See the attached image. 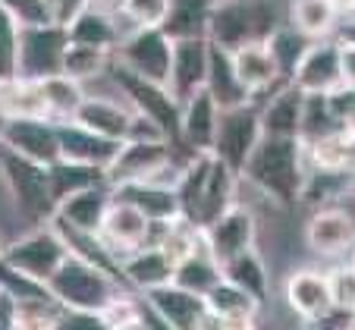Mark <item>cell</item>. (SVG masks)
Listing matches in <instances>:
<instances>
[{"instance_id":"cell-9","label":"cell","mask_w":355,"mask_h":330,"mask_svg":"<svg viewBox=\"0 0 355 330\" xmlns=\"http://www.w3.org/2000/svg\"><path fill=\"white\" fill-rule=\"evenodd\" d=\"M114 73L135 114L155 120L167 132L170 141H180V101L173 98V92L164 82L141 79V76H135L132 69L120 67V63H114Z\"/></svg>"},{"instance_id":"cell-47","label":"cell","mask_w":355,"mask_h":330,"mask_svg":"<svg viewBox=\"0 0 355 330\" xmlns=\"http://www.w3.org/2000/svg\"><path fill=\"white\" fill-rule=\"evenodd\" d=\"M94 0H51V10H54V22H63L67 26L69 19L82 13L85 7H92Z\"/></svg>"},{"instance_id":"cell-40","label":"cell","mask_w":355,"mask_h":330,"mask_svg":"<svg viewBox=\"0 0 355 330\" xmlns=\"http://www.w3.org/2000/svg\"><path fill=\"white\" fill-rule=\"evenodd\" d=\"M107 51L104 47H94V44H85V41H69L67 51H63V67L60 73L73 76L76 82H85V79H94L101 69L107 67Z\"/></svg>"},{"instance_id":"cell-24","label":"cell","mask_w":355,"mask_h":330,"mask_svg":"<svg viewBox=\"0 0 355 330\" xmlns=\"http://www.w3.org/2000/svg\"><path fill=\"white\" fill-rule=\"evenodd\" d=\"M208 302V324H220V327H248L255 321L258 299L248 296L245 290H239L236 283L220 280L214 290L205 296Z\"/></svg>"},{"instance_id":"cell-14","label":"cell","mask_w":355,"mask_h":330,"mask_svg":"<svg viewBox=\"0 0 355 330\" xmlns=\"http://www.w3.org/2000/svg\"><path fill=\"white\" fill-rule=\"evenodd\" d=\"M208 57L211 41L208 38H176L173 41V60H170L167 88L176 101H189L198 88H205L208 79Z\"/></svg>"},{"instance_id":"cell-52","label":"cell","mask_w":355,"mask_h":330,"mask_svg":"<svg viewBox=\"0 0 355 330\" xmlns=\"http://www.w3.org/2000/svg\"><path fill=\"white\" fill-rule=\"evenodd\" d=\"M3 126H7V116L0 114V132H3Z\"/></svg>"},{"instance_id":"cell-8","label":"cell","mask_w":355,"mask_h":330,"mask_svg":"<svg viewBox=\"0 0 355 330\" xmlns=\"http://www.w3.org/2000/svg\"><path fill=\"white\" fill-rule=\"evenodd\" d=\"M170 60H173V38L164 28H132L116 44L114 63L132 69L135 76L167 85Z\"/></svg>"},{"instance_id":"cell-25","label":"cell","mask_w":355,"mask_h":330,"mask_svg":"<svg viewBox=\"0 0 355 330\" xmlns=\"http://www.w3.org/2000/svg\"><path fill=\"white\" fill-rule=\"evenodd\" d=\"M132 116H135V110L123 107L120 101L85 94L73 120L82 123V126H88L92 132H101V135H107V139H114V141H123L129 135V123H132Z\"/></svg>"},{"instance_id":"cell-31","label":"cell","mask_w":355,"mask_h":330,"mask_svg":"<svg viewBox=\"0 0 355 330\" xmlns=\"http://www.w3.org/2000/svg\"><path fill=\"white\" fill-rule=\"evenodd\" d=\"M233 196H236V173L214 155L211 170H208V182H205V192H201V202L192 214V223L208 227L220 211H227L233 205Z\"/></svg>"},{"instance_id":"cell-16","label":"cell","mask_w":355,"mask_h":330,"mask_svg":"<svg viewBox=\"0 0 355 330\" xmlns=\"http://www.w3.org/2000/svg\"><path fill=\"white\" fill-rule=\"evenodd\" d=\"M57 139H60V157L76 164H88V167H107L114 161L120 141L107 139L101 132H92L88 126L76 120H60L57 123Z\"/></svg>"},{"instance_id":"cell-18","label":"cell","mask_w":355,"mask_h":330,"mask_svg":"<svg viewBox=\"0 0 355 330\" xmlns=\"http://www.w3.org/2000/svg\"><path fill=\"white\" fill-rule=\"evenodd\" d=\"M309 245L318 255H343V252L355 249V217L349 208H324L318 214H311L309 227Z\"/></svg>"},{"instance_id":"cell-22","label":"cell","mask_w":355,"mask_h":330,"mask_svg":"<svg viewBox=\"0 0 355 330\" xmlns=\"http://www.w3.org/2000/svg\"><path fill=\"white\" fill-rule=\"evenodd\" d=\"M173 258L161 245H139V249L126 252V258L120 261V277L132 283L139 293H148L173 280Z\"/></svg>"},{"instance_id":"cell-42","label":"cell","mask_w":355,"mask_h":330,"mask_svg":"<svg viewBox=\"0 0 355 330\" xmlns=\"http://www.w3.org/2000/svg\"><path fill=\"white\" fill-rule=\"evenodd\" d=\"M167 7L170 0H120V10L132 28H161Z\"/></svg>"},{"instance_id":"cell-17","label":"cell","mask_w":355,"mask_h":330,"mask_svg":"<svg viewBox=\"0 0 355 330\" xmlns=\"http://www.w3.org/2000/svg\"><path fill=\"white\" fill-rule=\"evenodd\" d=\"M289 79L302 92H330L334 85H340V41H311V47L305 51V57L299 60V67L293 69Z\"/></svg>"},{"instance_id":"cell-4","label":"cell","mask_w":355,"mask_h":330,"mask_svg":"<svg viewBox=\"0 0 355 330\" xmlns=\"http://www.w3.org/2000/svg\"><path fill=\"white\" fill-rule=\"evenodd\" d=\"M0 173L7 182L13 205L19 214L32 223H44L54 214V192H51V176H47V164L28 161V157L10 151L7 145H0Z\"/></svg>"},{"instance_id":"cell-6","label":"cell","mask_w":355,"mask_h":330,"mask_svg":"<svg viewBox=\"0 0 355 330\" xmlns=\"http://www.w3.org/2000/svg\"><path fill=\"white\" fill-rule=\"evenodd\" d=\"M67 44H69V32L63 22L19 26L16 76H22V79H44V76L60 73Z\"/></svg>"},{"instance_id":"cell-23","label":"cell","mask_w":355,"mask_h":330,"mask_svg":"<svg viewBox=\"0 0 355 330\" xmlns=\"http://www.w3.org/2000/svg\"><path fill=\"white\" fill-rule=\"evenodd\" d=\"M230 54H233L236 76H239V82L248 88L252 101H255V94L274 88L277 79L283 76L280 67H277V60H274V54H270L268 41H248V44L236 47Z\"/></svg>"},{"instance_id":"cell-11","label":"cell","mask_w":355,"mask_h":330,"mask_svg":"<svg viewBox=\"0 0 355 330\" xmlns=\"http://www.w3.org/2000/svg\"><path fill=\"white\" fill-rule=\"evenodd\" d=\"M201 236H205V249L214 258L217 264L236 258L239 252L252 249L255 243V217L245 205H230L227 211L214 217L208 227H201Z\"/></svg>"},{"instance_id":"cell-19","label":"cell","mask_w":355,"mask_h":330,"mask_svg":"<svg viewBox=\"0 0 355 330\" xmlns=\"http://www.w3.org/2000/svg\"><path fill=\"white\" fill-rule=\"evenodd\" d=\"M114 198H123V202L135 205L148 220H173V217H180L176 182H161V176L114 186Z\"/></svg>"},{"instance_id":"cell-37","label":"cell","mask_w":355,"mask_h":330,"mask_svg":"<svg viewBox=\"0 0 355 330\" xmlns=\"http://www.w3.org/2000/svg\"><path fill=\"white\" fill-rule=\"evenodd\" d=\"M47 176H51L54 202H60L63 196H69V192H76L82 186L107 182L104 167H88V164H76V161H67V157H57L54 164H47Z\"/></svg>"},{"instance_id":"cell-3","label":"cell","mask_w":355,"mask_h":330,"mask_svg":"<svg viewBox=\"0 0 355 330\" xmlns=\"http://www.w3.org/2000/svg\"><path fill=\"white\" fill-rule=\"evenodd\" d=\"M274 28L277 16L270 0H220L211 16L208 41L223 51H236L248 41H268Z\"/></svg>"},{"instance_id":"cell-29","label":"cell","mask_w":355,"mask_h":330,"mask_svg":"<svg viewBox=\"0 0 355 330\" xmlns=\"http://www.w3.org/2000/svg\"><path fill=\"white\" fill-rule=\"evenodd\" d=\"M305 155L311 157L315 167L327 170V173L355 170V132H349V129H330V132L305 141Z\"/></svg>"},{"instance_id":"cell-5","label":"cell","mask_w":355,"mask_h":330,"mask_svg":"<svg viewBox=\"0 0 355 330\" xmlns=\"http://www.w3.org/2000/svg\"><path fill=\"white\" fill-rule=\"evenodd\" d=\"M261 135H264L261 110H258L255 101L223 107L220 114H217V132H214V148H211V155H217L239 176Z\"/></svg>"},{"instance_id":"cell-35","label":"cell","mask_w":355,"mask_h":330,"mask_svg":"<svg viewBox=\"0 0 355 330\" xmlns=\"http://www.w3.org/2000/svg\"><path fill=\"white\" fill-rule=\"evenodd\" d=\"M220 270H223V280L236 283L239 290H245L248 296H255L258 302H268V293H270L268 268H264V261L258 258L255 249H245V252H239L236 258L223 261Z\"/></svg>"},{"instance_id":"cell-50","label":"cell","mask_w":355,"mask_h":330,"mask_svg":"<svg viewBox=\"0 0 355 330\" xmlns=\"http://www.w3.org/2000/svg\"><path fill=\"white\" fill-rule=\"evenodd\" d=\"M340 41H352L355 44V19H349L340 26Z\"/></svg>"},{"instance_id":"cell-30","label":"cell","mask_w":355,"mask_h":330,"mask_svg":"<svg viewBox=\"0 0 355 330\" xmlns=\"http://www.w3.org/2000/svg\"><path fill=\"white\" fill-rule=\"evenodd\" d=\"M220 0H170L164 32L170 38H208V26Z\"/></svg>"},{"instance_id":"cell-48","label":"cell","mask_w":355,"mask_h":330,"mask_svg":"<svg viewBox=\"0 0 355 330\" xmlns=\"http://www.w3.org/2000/svg\"><path fill=\"white\" fill-rule=\"evenodd\" d=\"M0 327H19V299L0 286Z\"/></svg>"},{"instance_id":"cell-38","label":"cell","mask_w":355,"mask_h":330,"mask_svg":"<svg viewBox=\"0 0 355 330\" xmlns=\"http://www.w3.org/2000/svg\"><path fill=\"white\" fill-rule=\"evenodd\" d=\"M336 10L330 0H293V26L309 38H327L336 26Z\"/></svg>"},{"instance_id":"cell-21","label":"cell","mask_w":355,"mask_h":330,"mask_svg":"<svg viewBox=\"0 0 355 330\" xmlns=\"http://www.w3.org/2000/svg\"><path fill=\"white\" fill-rule=\"evenodd\" d=\"M148 229H151V220H148L135 205L123 202V198H114L107 214H104V220H101L98 236L107 243L110 252H116V249L132 252V249H139V245H145Z\"/></svg>"},{"instance_id":"cell-20","label":"cell","mask_w":355,"mask_h":330,"mask_svg":"<svg viewBox=\"0 0 355 330\" xmlns=\"http://www.w3.org/2000/svg\"><path fill=\"white\" fill-rule=\"evenodd\" d=\"M217 114L220 107L214 104L205 88L180 104V141L189 151H211L214 148V132H217Z\"/></svg>"},{"instance_id":"cell-32","label":"cell","mask_w":355,"mask_h":330,"mask_svg":"<svg viewBox=\"0 0 355 330\" xmlns=\"http://www.w3.org/2000/svg\"><path fill=\"white\" fill-rule=\"evenodd\" d=\"M0 114L7 120H13V116H47L38 79H22V76L0 79Z\"/></svg>"},{"instance_id":"cell-46","label":"cell","mask_w":355,"mask_h":330,"mask_svg":"<svg viewBox=\"0 0 355 330\" xmlns=\"http://www.w3.org/2000/svg\"><path fill=\"white\" fill-rule=\"evenodd\" d=\"M327 283H330V299H334V305L355 311V261L334 268L327 274Z\"/></svg>"},{"instance_id":"cell-13","label":"cell","mask_w":355,"mask_h":330,"mask_svg":"<svg viewBox=\"0 0 355 330\" xmlns=\"http://www.w3.org/2000/svg\"><path fill=\"white\" fill-rule=\"evenodd\" d=\"M141 296L157 311L164 327L192 330V327H205V324H208V302H205V296L186 290V286H180V283H173V280L141 293Z\"/></svg>"},{"instance_id":"cell-10","label":"cell","mask_w":355,"mask_h":330,"mask_svg":"<svg viewBox=\"0 0 355 330\" xmlns=\"http://www.w3.org/2000/svg\"><path fill=\"white\" fill-rule=\"evenodd\" d=\"M170 141L161 139H126L120 141L114 161L104 167L110 186H123V182H139L161 176L170 167Z\"/></svg>"},{"instance_id":"cell-27","label":"cell","mask_w":355,"mask_h":330,"mask_svg":"<svg viewBox=\"0 0 355 330\" xmlns=\"http://www.w3.org/2000/svg\"><path fill=\"white\" fill-rule=\"evenodd\" d=\"M302 104L305 92L295 82L277 88L261 110V129L268 135H299L302 139Z\"/></svg>"},{"instance_id":"cell-15","label":"cell","mask_w":355,"mask_h":330,"mask_svg":"<svg viewBox=\"0 0 355 330\" xmlns=\"http://www.w3.org/2000/svg\"><path fill=\"white\" fill-rule=\"evenodd\" d=\"M110 202H114V186L110 182H94V186H82L69 196H63L54 205L51 217L73 229H82V233H98Z\"/></svg>"},{"instance_id":"cell-12","label":"cell","mask_w":355,"mask_h":330,"mask_svg":"<svg viewBox=\"0 0 355 330\" xmlns=\"http://www.w3.org/2000/svg\"><path fill=\"white\" fill-rule=\"evenodd\" d=\"M0 145L38 164H54L60 157V139H57V120L47 116H13L0 132Z\"/></svg>"},{"instance_id":"cell-41","label":"cell","mask_w":355,"mask_h":330,"mask_svg":"<svg viewBox=\"0 0 355 330\" xmlns=\"http://www.w3.org/2000/svg\"><path fill=\"white\" fill-rule=\"evenodd\" d=\"M101 324H104V327H116V330L141 327V324H145V296H141V302H135V299L116 293V296L101 309Z\"/></svg>"},{"instance_id":"cell-28","label":"cell","mask_w":355,"mask_h":330,"mask_svg":"<svg viewBox=\"0 0 355 330\" xmlns=\"http://www.w3.org/2000/svg\"><path fill=\"white\" fill-rule=\"evenodd\" d=\"M205 92L214 98L217 107H236V104L252 101L248 88L239 82L233 67V54L223 47L211 44V57H208V79H205Z\"/></svg>"},{"instance_id":"cell-44","label":"cell","mask_w":355,"mask_h":330,"mask_svg":"<svg viewBox=\"0 0 355 330\" xmlns=\"http://www.w3.org/2000/svg\"><path fill=\"white\" fill-rule=\"evenodd\" d=\"M0 7L7 10L19 26H41V22H54L51 0H0Z\"/></svg>"},{"instance_id":"cell-36","label":"cell","mask_w":355,"mask_h":330,"mask_svg":"<svg viewBox=\"0 0 355 330\" xmlns=\"http://www.w3.org/2000/svg\"><path fill=\"white\" fill-rule=\"evenodd\" d=\"M220 280H223V270H220V264L208 255V249L192 252V255H186L182 261H176V268H173V283L198 293V296H208Z\"/></svg>"},{"instance_id":"cell-45","label":"cell","mask_w":355,"mask_h":330,"mask_svg":"<svg viewBox=\"0 0 355 330\" xmlns=\"http://www.w3.org/2000/svg\"><path fill=\"white\" fill-rule=\"evenodd\" d=\"M324 94H327V107H330V114H334L336 126L355 132V85L340 82V85H334Z\"/></svg>"},{"instance_id":"cell-33","label":"cell","mask_w":355,"mask_h":330,"mask_svg":"<svg viewBox=\"0 0 355 330\" xmlns=\"http://www.w3.org/2000/svg\"><path fill=\"white\" fill-rule=\"evenodd\" d=\"M67 32H69V41H85V44L104 47V51L116 47L123 38L120 26L110 19V13H104V10L98 7V0H94L92 7L82 10L76 19L67 22Z\"/></svg>"},{"instance_id":"cell-39","label":"cell","mask_w":355,"mask_h":330,"mask_svg":"<svg viewBox=\"0 0 355 330\" xmlns=\"http://www.w3.org/2000/svg\"><path fill=\"white\" fill-rule=\"evenodd\" d=\"M311 41H318V38H309V35L299 32V28H280V26L268 35V47H270V54H274L283 76H293V69L299 67V60L305 57Z\"/></svg>"},{"instance_id":"cell-53","label":"cell","mask_w":355,"mask_h":330,"mask_svg":"<svg viewBox=\"0 0 355 330\" xmlns=\"http://www.w3.org/2000/svg\"><path fill=\"white\" fill-rule=\"evenodd\" d=\"M352 192H355V189H352Z\"/></svg>"},{"instance_id":"cell-51","label":"cell","mask_w":355,"mask_h":330,"mask_svg":"<svg viewBox=\"0 0 355 330\" xmlns=\"http://www.w3.org/2000/svg\"><path fill=\"white\" fill-rule=\"evenodd\" d=\"M336 13H355V0H330Z\"/></svg>"},{"instance_id":"cell-49","label":"cell","mask_w":355,"mask_h":330,"mask_svg":"<svg viewBox=\"0 0 355 330\" xmlns=\"http://www.w3.org/2000/svg\"><path fill=\"white\" fill-rule=\"evenodd\" d=\"M340 76L346 85H355V44L352 41H340Z\"/></svg>"},{"instance_id":"cell-1","label":"cell","mask_w":355,"mask_h":330,"mask_svg":"<svg viewBox=\"0 0 355 330\" xmlns=\"http://www.w3.org/2000/svg\"><path fill=\"white\" fill-rule=\"evenodd\" d=\"M239 176H245L277 205L299 202L305 192V139L264 132Z\"/></svg>"},{"instance_id":"cell-7","label":"cell","mask_w":355,"mask_h":330,"mask_svg":"<svg viewBox=\"0 0 355 330\" xmlns=\"http://www.w3.org/2000/svg\"><path fill=\"white\" fill-rule=\"evenodd\" d=\"M69 255V245L63 239V233L54 227V220H44L38 229H32L28 236L16 239L13 245L0 249V258L10 264V268L22 270L32 280L47 283L51 274L60 268V261Z\"/></svg>"},{"instance_id":"cell-2","label":"cell","mask_w":355,"mask_h":330,"mask_svg":"<svg viewBox=\"0 0 355 330\" xmlns=\"http://www.w3.org/2000/svg\"><path fill=\"white\" fill-rule=\"evenodd\" d=\"M47 290H51V296H54L63 309H76V311H101L120 293L110 270L88 261L85 255H79V252H73V249H69V255L60 261V268L51 274Z\"/></svg>"},{"instance_id":"cell-26","label":"cell","mask_w":355,"mask_h":330,"mask_svg":"<svg viewBox=\"0 0 355 330\" xmlns=\"http://www.w3.org/2000/svg\"><path fill=\"white\" fill-rule=\"evenodd\" d=\"M286 302L305 321H315L324 311L334 305L330 299V283L327 274H318V270H295L286 280Z\"/></svg>"},{"instance_id":"cell-43","label":"cell","mask_w":355,"mask_h":330,"mask_svg":"<svg viewBox=\"0 0 355 330\" xmlns=\"http://www.w3.org/2000/svg\"><path fill=\"white\" fill-rule=\"evenodd\" d=\"M16 41H19V22L0 7V79L16 76Z\"/></svg>"},{"instance_id":"cell-34","label":"cell","mask_w":355,"mask_h":330,"mask_svg":"<svg viewBox=\"0 0 355 330\" xmlns=\"http://www.w3.org/2000/svg\"><path fill=\"white\" fill-rule=\"evenodd\" d=\"M41 85V98H44V107L51 120H73L76 110H79L82 98H85V88L82 82H76L73 76L67 73H54V76H44L38 79Z\"/></svg>"}]
</instances>
